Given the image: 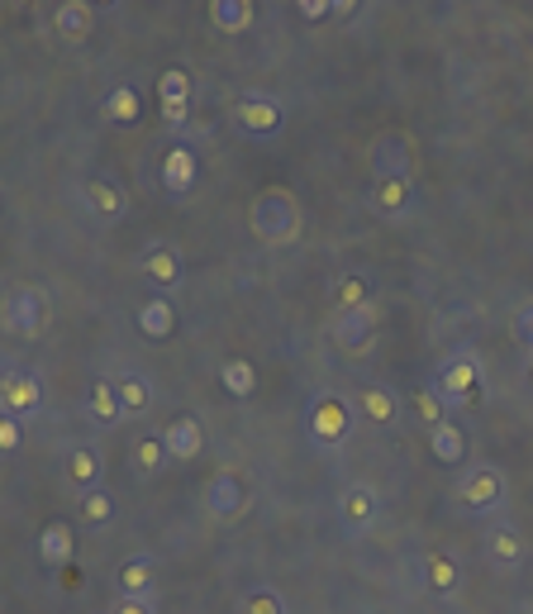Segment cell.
Wrapping results in <instances>:
<instances>
[{
	"label": "cell",
	"mask_w": 533,
	"mask_h": 614,
	"mask_svg": "<svg viewBox=\"0 0 533 614\" xmlns=\"http://www.w3.org/2000/svg\"><path fill=\"white\" fill-rule=\"evenodd\" d=\"M249 229H253V239L267 243V248H291L295 239H301V229H305L301 201H295L286 186L257 191L253 205H249Z\"/></svg>",
	"instance_id": "cell-1"
},
{
	"label": "cell",
	"mask_w": 533,
	"mask_h": 614,
	"mask_svg": "<svg viewBox=\"0 0 533 614\" xmlns=\"http://www.w3.org/2000/svg\"><path fill=\"white\" fill-rule=\"evenodd\" d=\"M358 434V410L348 396H338V390H315L305 405V438L315 443V448L334 453L343 448L348 438Z\"/></svg>",
	"instance_id": "cell-2"
},
{
	"label": "cell",
	"mask_w": 533,
	"mask_h": 614,
	"mask_svg": "<svg viewBox=\"0 0 533 614\" xmlns=\"http://www.w3.org/2000/svg\"><path fill=\"white\" fill-rule=\"evenodd\" d=\"M428 386L438 390V400H444L448 410H467V405H476L481 390H486V362H481L476 348H458L438 362Z\"/></svg>",
	"instance_id": "cell-3"
},
{
	"label": "cell",
	"mask_w": 533,
	"mask_h": 614,
	"mask_svg": "<svg viewBox=\"0 0 533 614\" xmlns=\"http://www.w3.org/2000/svg\"><path fill=\"white\" fill-rule=\"evenodd\" d=\"M0 324H5V334H15V338H38L48 324H53V300H48V291L34 281L10 286L5 300H0Z\"/></svg>",
	"instance_id": "cell-4"
},
{
	"label": "cell",
	"mask_w": 533,
	"mask_h": 614,
	"mask_svg": "<svg viewBox=\"0 0 533 614\" xmlns=\"http://www.w3.org/2000/svg\"><path fill=\"white\" fill-rule=\"evenodd\" d=\"M229 120L243 139H253V143H271V139L286 134V106L271 96V91H243V96L229 106Z\"/></svg>",
	"instance_id": "cell-5"
},
{
	"label": "cell",
	"mask_w": 533,
	"mask_h": 614,
	"mask_svg": "<svg viewBox=\"0 0 533 614\" xmlns=\"http://www.w3.org/2000/svg\"><path fill=\"white\" fill-rule=\"evenodd\" d=\"M505 495H510V481H505V472L496 462H476V467H467V472H462V486H458L462 515H472V519L500 515Z\"/></svg>",
	"instance_id": "cell-6"
},
{
	"label": "cell",
	"mask_w": 533,
	"mask_h": 614,
	"mask_svg": "<svg viewBox=\"0 0 533 614\" xmlns=\"http://www.w3.org/2000/svg\"><path fill=\"white\" fill-rule=\"evenodd\" d=\"M334 515H338V529H343L348 539H367L376 529V519H381V491H376L372 481H348L334 501Z\"/></svg>",
	"instance_id": "cell-7"
},
{
	"label": "cell",
	"mask_w": 533,
	"mask_h": 614,
	"mask_svg": "<svg viewBox=\"0 0 533 614\" xmlns=\"http://www.w3.org/2000/svg\"><path fill=\"white\" fill-rule=\"evenodd\" d=\"M376 334H381V300L353 310V315H334L329 320V344L338 352H348V358H367Z\"/></svg>",
	"instance_id": "cell-8"
},
{
	"label": "cell",
	"mask_w": 533,
	"mask_h": 614,
	"mask_svg": "<svg viewBox=\"0 0 533 614\" xmlns=\"http://www.w3.org/2000/svg\"><path fill=\"white\" fill-rule=\"evenodd\" d=\"M134 267H138V277L153 286V296H172L177 286H181V277H186V267H181V253H177L172 243H158V239L143 248Z\"/></svg>",
	"instance_id": "cell-9"
},
{
	"label": "cell",
	"mask_w": 533,
	"mask_h": 614,
	"mask_svg": "<svg viewBox=\"0 0 533 614\" xmlns=\"http://www.w3.org/2000/svg\"><path fill=\"white\" fill-rule=\"evenodd\" d=\"M367 205H372V215L391 219V225H396V219H410V215H414V205H420L414 177H372Z\"/></svg>",
	"instance_id": "cell-10"
},
{
	"label": "cell",
	"mask_w": 533,
	"mask_h": 614,
	"mask_svg": "<svg viewBox=\"0 0 533 614\" xmlns=\"http://www.w3.org/2000/svg\"><path fill=\"white\" fill-rule=\"evenodd\" d=\"M201 505L215 525H233V519H243V509H249V486L233 472H215L201 491Z\"/></svg>",
	"instance_id": "cell-11"
},
{
	"label": "cell",
	"mask_w": 533,
	"mask_h": 614,
	"mask_svg": "<svg viewBox=\"0 0 533 614\" xmlns=\"http://www.w3.org/2000/svg\"><path fill=\"white\" fill-rule=\"evenodd\" d=\"M367 162H372V177H410L414 172V143L405 129H386V134L372 139L367 148Z\"/></svg>",
	"instance_id": "cell-12"
},
{
	"label": "cell",
	"mask_w": 533,
	"mask_h": 614,
	"mask_svg": "<svg viewBox=\"0 0 533 614\" xmlns=\"http://www.w3.org/2000/svg\"><path fill=\"white\" fill-rule=\"evenodd\" d=\"M44 410V382L34 372H5L0 376V414L10 420H29Z\"/></svg>",
	"instance_id": "cell-13"
},
{
	"label": "cell",
	"mask_w": 533,
	"mask_h": 614,
	"mask_svg": "<svg viewBox=\"0 0 533 614\" xmlns=\"http://www.w3.org/2000/svg\"><path fill=\"white\" fill-rule=\"evenodd\" d=\"M82 201H86V210L96 219H106V225H114V219L129 215V191L114 177H106V172H90L82 181Z\"/></svg>",
	"instance_id": "cell-14"
},
{
	"label": "cell",
	"mask_w": 533,
	"mask_h": 614,
	"mask_svg": "<svg viewBox=\"0 0 533 614\" xmlns=\"http://www.w3.org/2000/svg\"><path fill=\"white\" fill-rule=\"evenodd\" d=\"M353 410H358V420L362 424H372V429H396L400 424V396L386 382H367V386H358V400H353Z\"/></svg>",
	"instance_id": "cell-15"
},
{
	"label": "cell",
	"mask_w": 533,
	"mask_h": 614,
	"mask_svg": "<svg viewBox=\"0 0 533 614\" xmlns=\"http://www.w3.org/2000/svg\"><path fill=\"white\" fill-rule=\"evenodd\" d=\"M114 595L148 600V605H158V562H153L148 553L120 562V571H114Z\"/></svg>",
	"instance_id": "cell-16"
},
{
	"label": "cell",
	"mask_w": 533,
	"mask_h": 614,
	"mask_svg": "<svg viewBox=\"0 0 533 614\" xmlns=\"http://www.w3.org/2000/svg\"><path fill=\"white\" fill-rule=\"evenodd\" d=\"M100 477H106V457H100L96 443H72L68 457H62V481H68L76 495H86L100 486Z\"/></svg>",
	"instance_id": "cell-17"
},
{
	"label": "cell",
	"mask_w": 533,
	"mask_h": 614,
	"mask_svg": "<svg viewBox=\"0 0 533 614\" xmlns=\"http://www.w3.org/2000/svg\"><path fill=\"white\" fill-rule=\"evenodd\" d=\"M158 106H162V124L181 129L191 115V72L186 68H167L158 76Z\"/></svg>",
	"instance_id": "cell-18"
},
{
	"label": "cell",
	"mask_w": 533,
	"mask_h": 614,
	"mask_svg": "<svg viewBox=\"0 0 533 614\" xmlns=\"http://www.w3.org/2000/svg\"><path fill=\"white\" fill-rule=\"evenodd\" d=\"M158 181H162V191L172 195V201H186V195L196 191V181H201V158L177 143V148L162 158V167H158Z\"/></svg>",
	"instance_id": "cell-19"
},
{
	"label": "cell",
	"mask_w": 533,
	"mask_h": 614,
	"mask_svg": "<svg viewBox=\"0 0 533 614\" xmlns=\"http://www.w3.org/2000/svg\"><path fill=\"white\" fill-rule=\"evenodd\" d=\"M486 557H490V567H500V571H519L529 557L524 533H519L514 525H490L486 529Z\"/></svg>",
	"instance_id": "cell-20"
},
{
	"label": "cell",
	"mask_w": 533,
	"mask_h": 614,
	"mask_svg": "<svg viewBox=\"0 0 533 614\" xmlns=\"http://www.w3.org/2000/svg\"><path fill=\"white\" fill-rule=\"evenodd\" d=\"M162 448H167L172 462H196L201 448H205V429H201L196 414H181V420L167 424L162 429Z\"/></svg>",
	"instance_id": "cell-21"
},
{
	"label": "cell",
	"mask_w": 533,
	"mask_h": 614,
	"mask_svg": "<svg viewBox=\"0 0 533 614\" xmlns=\"http://www.w3.org/2000/svg\"><path fill=\"white\" fill-rule=\"evenodd\" d=\"M372 300H376V286H372V277H362V272H338L334 286H329L334 315H353V310L372 305Z\"/></svg>",
	"instance_id": "cell-22"
},
{
	"label": "cell",
	"mask_w": 533,
	"mask_h": 614,
	"mask_svg": "<svg viewBox=\"0 0 533 614\" xmlns=\"http://www.w3.org/2000/svg\"><path fill=\"white\" fill-rule=\"evenodd\" d=\"M424 586L434 591L438 600H452L458 595V586H462V562L452 557V553H444V547H434V553H424Z\"/></svg>",
	"instance_id": "cell-23"
},
{
	"label": "cell",
	"mask_w": 533,
	"mask_h": 614,
	"mask_svg": "<svg viewBox=\"0 0 533 614\" xmlns=\"http://www.w3.org/2000/svg\"><path fill=\"white\" fill-rule=\"evenodd\" d=\"M114 390H120V405H124V420H138V414L153 410V400H158V390H153V382L134 368H120L110 376Z\"/></svg>",
	"instance_id": "cell-24"
},
{
	"label": "cell",
	"mask_w": 533,
	"mask_h": 614,
	"mask_svg": "<svg viewBox=\"0 0 533 614\" xmlns=\"http://www.w3.org/2000/svg\"><path fill=\"white\" fill-rule=\"evenodd\" d=\"M100 120L114 124V129H134L143 120V96H138V86H110L106 91V100H100Z\"/></svg>",
	"instance_id": "cell-25"
},
{
	"label": "cell",
	"mask_w": 533,
	"mask_h": 614,
	"mask_svg": "<svg viewBox=\"0 0 533 614\" xmlns=\"http://www.w3.org/2000/svg\"><path fill=\"white\" fill-rule=\"evenodd\" d=\"M134 324H138V334H143V338H153V344L172 338V334H177V310H172V300H167V296L143 300L138 315H134Z\"/></svg>",
	"instance_id": "cell-26"
},
{
	"label": "cell",
	"mask_w": 533,
	"mask_h": 614,
	"mask_svg": "<svg viewBox=\"0 0 533 614\" xmlns=\"http://www.w3.org/2000/svg\"><path fill=\"white\" fill-rule=\"evenodd\" d=\"M53 29L62 44H86L90 29H96V10H90L86 0H62L58 15H53Z\"/></svg>",
	"instance_id": "cell-27"
},
{
	"label": "cell",
	"mask_w": 533,
	"mask_h": 614,
	"mask_svg": "<svg viewBox=\"0 0 533 614\" xmlns=\"http://www.w3.org/2000/svg\"><path fill=\"white\" fill-rule=\"evenodd\" d=\"M167 448H162V434H138L134 438V448H129V467H134V477L138 481H153V477H162L167 472Z\"/></svg>",
	"instance_id": "cell-28"
},
{
	"label": "cell",
	"mask_w": 533,
	"mask_h": 614,
	"mask_svg": "<svg viewBox=\"0 0 533 614\" xmlns=\"http://www.w3.org/2000/svg\"><path fill=\"white\" fill-rule=\"evenodd\" d=\"M76 529L68 525V519H53V525H44V533H38V562L44 567H62V562H72V543Z\"/></svg>",
	"instance_id": "cell-29"
},
{
	"label": "cell",
	"mask_w": 533,
	"mask_h": 614,
	"mask_svg": "<svg viewBox=\"0 0 533 614\" xmlns=\"http://www.w3.org/2000/svg\"><path fill=\"white\" fill-rule=\"evenodd\" d=\"M210 24L219 34H249L253 20H257V5L253 0H210Z\"/></svg>",
	"instance_id": "cell-30"
},
{
	"label": "cell",
	"mask_w": 533,
	"mask_h": 614,
	"mask_svg": "<svg viewBox=\"0 0 533 614\" xmlns=\"http://www.w3.org/2000/svg\"><path fill=\"white\" fill-rule=\"evenodd\" d=\"M86 414H90V424H120V420H124L120 390H114V382H110V376H100V382H90V390H86Z\"/></svg>",
	"instance_id": "cell-31"
},
{
	"label": "cell",
	"mask_w": 533,
	"mask_h": 614,
	"mask_svg": "<svg viewBox=\"0 0 533 614\" xmlns=\"http://www.w3.org/2000/svg\"><path fill=\"white\" fill-rule=\"evenodd\" d=\"M428 453H434L444 467H462L467 462V434L452 420H444L438 429H428Z\"/></svg>",
	"instance_id": "cell-32"
},
{
	"label": "cell",
	"mask_w": 533,
	"mask_h": 614,
	"mask_svg": "<svg viewBox=\"0 0 533 614\" xmlns=\"http://www.w3.org/2000/svg\"><path fill=\"white\" fill-rule=\"evenodd\" d=\"M219 386H225L233 400H249L257 390V368L249 358H229L225 368H219Z\"/></svg>",
	"instance_id": "cell-33"
},
{
	"label": "cell",
	"mask_w": 533,
	"mask_h": 614,
	"mask_svg": "<svg viewBox=\"0 0 533 614\" xmlns=\"http://www.w3.org/2000/svg\"><path fill=\"white\" fill-rule=\"evenodd\" d=\"M76 509H82V529H106L110 519H114V495L106 486H96V491H86V495H76Z\"/></svg>",
	"instance_id": "cell-34"
},
{
	"label": "cell",
	"mask_w": 533,
	"mask_h": 614,
	"mask_svg": "<svg viewBox=\"0 0 533 614\" xmlns=\"http://www.w3.org/2000/svg\"><path fill=\"white\" fill-rule=\"evenodd\" d=\"M233 614H291V610H286V595L277 586H253V591H243Z\"/></svg>",
	"instance_id": "cell-35"
},
{
	"label": "cell",
	"mask_w": 533,
	"mask_h": 614,
	"mask_svg": "<svg viewBox=\"0 0 533 614\" xmlns=\"http://www.w3.org/2000/svg\"><path fill=\"white\" fill-rule=\"evenodd\" d=\"M410 410H414V420H420L424 429H438V424L448 420V405L438 400V390H434V386H420V390H414Z\"/></svg>",
	"instance_id": "cell-36"
},
{
	"label": "cell",
	"mask_w": 533,
	"mask_h": 614,
	"mask_svg": "<svg viewBox=\"0 0 533 614\" xmlns=\"http://www.w3.org/2000/svg\"><path fill=\"white\" fill-rule=\"evenodd\" d=\"M510 334H514V344L524 358H533V300H524V305L514 310V324H510Z\"/></svg>",
	"instance_id": "cell-37"
},
{
	"label": "cell",
	"mask_w": 533,
	"mask_h": 614,
	"mask_svg": "<svg viewBox=\"0 0 533 614\" xmlns=\"http://www.w3.org/2000/svg\"><path fill=\"white\" fill-rule=\"evenodd\" d=\"M20 443H24V424L10 420V414H0V457L20 453Z\"/></svg>",
	"instance_id": "cell-38"
},
{
	"label": "cell",
	"mask_w": 533,
	"mask_h": 614,
	"mask_svg": "<svg viewBox=\"0 0 533 614\" xmlns=\"http://www.w3.org/2000/svg\"><path fill=\"white\" fill-rule=\"evenodd\" d=\"M301 20H310V24H319V20H329L334 15V0H301Z\"/></svg>",
	"instance_id": "cell-39"
},
{
	"label": "cell",
	"mask_w": 533,
	"mask_h": 614,
	"mask_svg": "<svg viewBox=\"0 0 533 614\" xmlns=\"http://www.w3.org/2000/svg\"><path fill=\"white\" fill-rule=\"evenodd\" d=\"M110 614H158V605H148V600H124V595H114Z\"/></svg>",
	"instance_id": "cell-40"
},
{
	"label": "cell",
	"mask_w": 533,
	"mask_h": 614,
	"mask_svg": "<svg viewBox=\"0 0 533 614\" xmlns=\"http://www.w3.org/2000/svg\"><path fill=\"white\" fill-rule=\"evenodd\" d=\"M524 386L533 390V358H524Z\"/></svg>",
	"instance_id": "cell-41"
}]
</instances>
